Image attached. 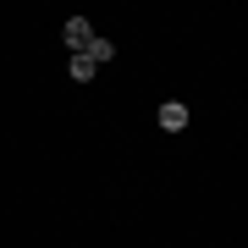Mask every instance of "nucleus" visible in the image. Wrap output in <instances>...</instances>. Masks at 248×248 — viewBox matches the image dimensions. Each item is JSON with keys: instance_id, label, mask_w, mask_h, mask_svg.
I'll list each match as a JSON object with an SVG mask.
<instances>
[{"instance_id": "1", "label": "nucleus", "mask_w": 248, "mask_h": 248, "mask_svg": "<svg viewBox=\"0 0 248 248\" xmlns=\"http://www.w3.org/2000/svg\"><path fill=\"white\" fill-rule=\"evenodd\" d=\"M89 45H94V28L83 22V17H66V50H72V55H83Z\"/></svg>"}, {"instance_id": "2", "label": "nucleus", "mask_w": 248, "mask_h": 248, "mask_svg": "<svg viewBox=\"0 0 248 248\" xmlns=\"http://www.w3.org/2000/svg\"><path fill=\"white\" fill-rule=\"evenodd\" d=\"M160 127H166V133H182L187 127V105L182 99H166V105H160Z\"/></svg>"}, {"instance_id": "3", "label": "nucleus", "mask_w": 248, "mask_h": 248, "mask_svg": "<svg viewBox=\"0 0 248 248\" xmlns=\"http://www.w3.org/2000/svg\"><path fill=\"white\" fill-rule=\"evenodd\" d=\"M94 72H99V66L89 61V55H72V78H78V83H89V78H94Z\"/></svg>"}, {"instance_id": "4", "label": "nucleus", "mask_w": 248, "mask_h": 248, "mask_svg": "<svg viewBox=\"0 0 248 248\" xmlns=\"http://www.w3.org/2000/svg\"><path fill=\"white\" fill-rule=\"evenodd\" d=\"M83 55H89V61L99 66V61H110V55H116V50H110V39H94V45H89V50H83Z\"/></svg>"}]
</instances>
